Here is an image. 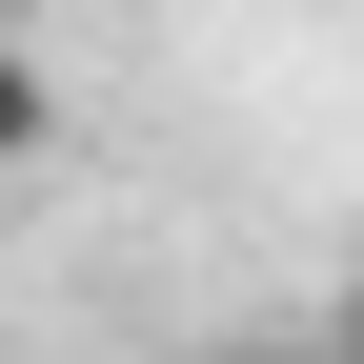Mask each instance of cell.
<instances>
[{
  "label": "cell",
  "mask_w": 364,
  "mask_h": 364,
  "mask_svg": "<svg viewBox=\"0 0 364 364\" xmlns=\"http://www.w3.org/2000/svg\"><path fill=\"white\" fill-rule=\"evenodd\" d=\"M203 364H364V324H243V344H203Z\"/></svg>",
  "instance_id": "7a4b0ae2"
},
{
  "label": "cell",
  "mask_w": 364,
  "mask_h": 364,
  "mask_svg": "<svg viewBox=\"0 0 364 364\" xmlns=\"http://www.w3.org/2000/svg\"><path fill=\"white\" fill-rule=\"evenodd\" d=\"M61 162V61L21 41V0H0V182H41Z\"/></svg>",
  "instance_id": "6da1fadb"
}]
</instances>
